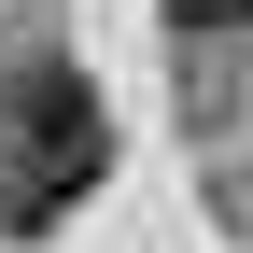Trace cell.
Listing matches in <instances>:
<instances>
[{
    "instance_id": "cell-2",
    "label": "cell",
    "mask_w": 253,
    "mask_h": 253,
    "mask_svg": "<svg viewBox=\"0 0 253 253\" xmlns=\"http://www.w3.org/2000/svg\"><path fill=\"white\" fill-rule=\"evenodd\" d=\"M169 28H253V0H155Z\"/></svg>"
},
{
    "instance_id": "cell-1",
    "label": "cell",
    "mask_w": 253,
    "mask_h": 253,
    "mask_svg": "<svg viewBox=\"0 0 253 253\" xmlns=\"http://www.w3.org/2000/svg\"><path fill=\"white\" fill-rule=\"evenodd\" d=\"M99 169H113L99 84H84L71 56H28V71L0 84V225H14V239L71 225V211L99 197Z\"/></svg>"
}]
</instances>
